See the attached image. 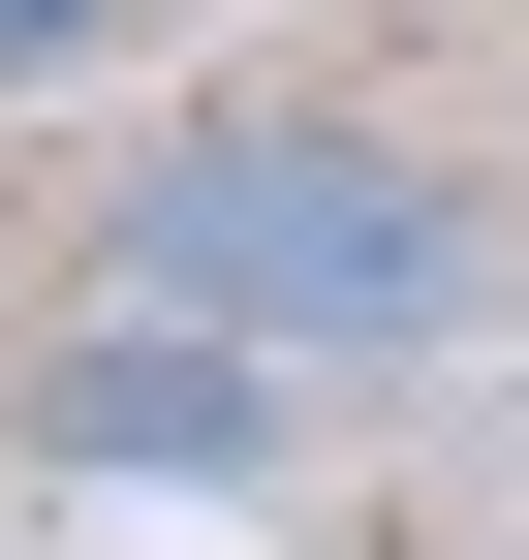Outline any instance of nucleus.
I'll use <instances>...</instances> for the list:
<instances>
[{
  "label": "nucleus",
  "instance_id": "obj_1",
  "mask_svg": "<svg viewBox=\"0 0 529 560\" xmlns=\"http://www.w3.org/2000/svg\"><path fill=\"white\" fill-rule=\"evenodd\" d=\"M94 280L281 342V374H405V342L498 312V187L436 156V125H374V94H219V125L125 156V249Z\"/></svg>",
  "mask_w": 529,
  "mask_h": 560
},
{
  "label": "nucleus",
  "instance_id": "obj_2",
  "mask_svg": "<svg viewBox=\"0 0 529 560\" xmlns=\"http://www.w3.org/2000/svg\"><path fill=\"white\" fill-rule=\"evenodd\" d=\"M0 436L94 467V499H249V467H281V342H219V312H156V280H94L62 342H0Z\"/></svg>",
  "mask_w": 529,
  "mask_h": 560
},
{
  "label": "nucleus",
  "instance_id": "obj_3",
  "mask_svg": "<svg viewBox=\"0 0 529 560\" xmlns=\"http://www.w3.org/2000/svg\"><path fill=\"white\" fill-rule=\"evenodd\" d=\"M125 62V0H0V94H94Z\"/></svg>",
  "mask_w": 529,
  "mask_h": 560
}]
</instances>
